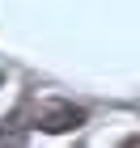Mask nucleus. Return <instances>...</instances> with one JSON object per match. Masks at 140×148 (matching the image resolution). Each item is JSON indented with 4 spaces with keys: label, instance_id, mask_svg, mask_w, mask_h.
Here are the masks:
<instances>
[{
    "label": "nucleus",
    "instance_id": "f257e3e1",
    "mask_svg": "<svg viewBox=\"0 0 140 148\" xmlns=\"http://www.w3.org/2000/svg\"><path fill=\"white\" fill-rule=\"evenodd\" d=\"M34 123L47 131H72V127L85 123V110H77L72 102H43L34 110Z\"/></svg>",
    "mask_w": 140,
    "mask_h": 148
},
{
    "label": "nucleus",
    "instance_id": "f03ea898",
    "mask_svg": "<svg viewBox=\"0 0 140 148\" xmlns=\"http://www.w3.org/2000/svg\"><path fill=\"white\" fill-rule=\"evenodd\" d=\"M0 80H4V76H0Z\"/></svg>",
    "mask_w": 140,
    "mask_h": 148
}]
</instances>
